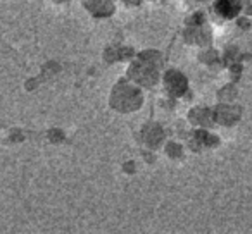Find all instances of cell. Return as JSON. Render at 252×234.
<instances>
[{
	"label": "cell",
	"mask_w": 252,
	"mask_h": 234,
	"mask_svg": "<svg viewBox=\"0 0 252 234\" xmlns=\"http://www.w3.org/2000/svg\"><path fill=\"white\" fill-rule=\"evenodd\" d=\"M238 9H240V2H238V0H218V2H216V11H218L223 17H233V16H237Z\"/></svg>",
	"instance_id": "cell-1"
}]
</instances>
